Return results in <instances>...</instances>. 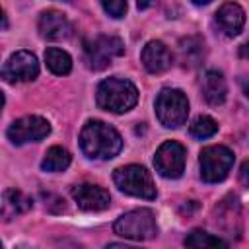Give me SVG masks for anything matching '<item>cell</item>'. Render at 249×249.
<instances>
[{"label":"cell","instance_id":"cell-27","mask_svg":"<svg viewBox=\"0 0 249 249\" xmlns=\"http://www.w3.org/2000/svg\"><path fill=\"white\" fill-rule=\"evenodd\" d=\"M0 247H2V241H0Z\"/></svg>","mask_w":249,"mask_h":249},{"label":"cell","instance_id":"cell-11","mask_svg":"<svg viewBox=\"0 0 249 249\" xmlns=\"http://www.w3.org/2000/svg\"><path fill=\"white\" fill-rule=\"evenodd\" d=\"M72 198L76 200V204L86 210V212H97V210H105L111 204V195L99 187V185H91V183H84V185H76L72 187Z\"/></svg>","mask_w":249,"mask_h":249},{"label":"cell","instance_id":"cell-19","mask_svg":"<svg viewBox=\"0 0 249 249\" xmlns=\"http://www.w3.org/2000/svg\"><path fill=\"white\" fill-rule=\"evenodd\" d=\"M68 165H70V154L62 146L49 148L47 154H45V158H43V161H41V169L43 171H51V173L64 171Z\"/></svg>","mask_w":249,"mask_h":249},{"label":"cell","instance_id":"cell-16","mask_svg":"<svg viewBox=\"0 0 249 249\" xmlns=\"http://www.w3.org/2000/svg\"><path fill=\"white\" fill-rule=\"evenodd\" d=\"M33 202L29 196H25L21 191L18 189H8L4 191V196H2V206H0V216L4 220H12L27 210H31Z\"/></svg>","mask_w":249,"mask_h":249},{"label":"cell","instance_id":"cell-22","mask_svg":"<svg viewBox=\"0 0 249 249\" xmlns=\"http://www.w3.org/2000/svg\"><path fill=\"white\" fill-rule=\"evenodd\" d=\"M99 2L111 18H123L126 14V0H99Z\"/></svg>","mask_w":249,"mask_h":249},{"label":"cell","instance_id":"cell-2","mask_svg":"<svg viewBox=\"0 0 249 249\" xmlns=\"http://www.w3.org/2000/svg\"><path fill=\"white\" fill-rule=\"evenodd\" d=\"M95 101L101 109L111 113H126L138 101V89L130 80L124 78H107L97 86Z\"/></svg>","mask_w":249,"mask_h":249},{"label":"cell","instance_id":"cell-24","mask_svg":"<svg viewBox=\"0 0 249 249\" xmlns=\"http://www.w3.org/2000/svg\"><path fill=\"white\" fill-rule=\"evenodd\" d=\"M4 25H6V18H4V12L0 8V27H4Z\"/></svg>","mask_w":249,"mask_h":249},{"label":"cell","instance_id":"cell-18","mask_svg":"<svg viewBox=\"0 0 249 249\" xmlns=\"http://www.w3.org/2000/svg\"><path fill=\"white\" fill-rule=\"evenodd\" d=\"M45 62H47V68L56 76H66L72 70L70 54L62 49H56V47H51L45 51Z\"/></svg>","mask_w":249,"mask_h":249},{"label":"cell","instance_id":"cell-25","mask_svg":"<svg viewBox=\"0 0 249 249\" xmlns=\"http://www.w3.org/2000/svg\"><path fill=\"white\" fill-rule=\"evenodd\" d=\"M2 107H4V93L0 91V111H2Z\"/></svg>","mask_w":249,"mask_h":249},{"label":"cell","instance_id":"cell-14","mask_svg":"<svg viewBox=\"0 0 249 249\" xmlns=\"http://www.w3.org/2000/svg\"><path fill=\"white\" fill-rule=\"evenodd\" d=\"M216 23H218L220 31H224L228 37H235L237 33H241V29L245 25V12L239 4L226 2L216 12Z\"/></svg>","mask_w":249,"mask_h":249},{"label":"cell","instance_id":"cell-4","mask_svg":"<svg viewBox=\"0 0 249 249\" xmlns=\"http://www.w3.org/2000/svg\"><path fill=\"white\" fill-rule=\"evenodd\" d=\"M113 181L123 193H126L130 196L154 200L156 195H158L150 171L146 167H142V165H134L132 163V165H123V167L115 169Z\"/></svg>","mask_w":249,"mask_h":249},{"label":"cell","instance_id":"cell-15","mask_svg":"<svg viewBox=\"0 0 249 249\" xmlns=\"http://www.w3.org/2000/svg\"><path fill=\"white\" fill-rule=\"evenodd\" d=\"M200 89H202V95L204 99L218 107L226 101V93H228V86H226V80L222 76V72L218 70H206L200 78Z\"/></svg>","mask_w":249,"mask_h":249},{"label":"cell","instance_id":"cell-10","mask_svg":"<svg viewBox=\"0 0 249 249\" xmlns=\"http://www.w3.org/2000/svg\"><path fill=\"white\" fill-rule=\"evenodd\" d=\"M49 132H51V124L47 119H43L39 115H27L10 124L8 138L12 144L21 146L27 142H39L45 136H49Z\"/></svg>","mask_w":249,"mask_h":249},{"label":"cell","instance_id":"cell-23","mask_svg":"<svg viewBox=\"0 0 249 249\" xmlns=\"http://www.w3.org/2000/svg\"><path fill=\"white\" fill-rule=\"evenodd\" d=\"M152 4H154V0H136L138 10H146V8H150Z\"/></svg>","mask_w":249,"mask_h":249},{"label":"cell","instance_id":"cell-6","mask_svg":"<svg viewBox=\"0 0 249 249\" xmlns=\"http://www.w3.org/2000/svg\"><path fill=\"white\" fill-rule=\"evenodd\" d=\"M124 53V45L119 37L113 35H97L84 43V54L86 62L91 70H103L107 68L113 58L121 56Z\"/></svg>","mask_w":249,"mask_h":249},{"label":"cell","instance_id":"cell-20","mask_svg":"<svg viewBox=\"0 0 249 249\" xmlns=\"http://www.w3.org/2000/svg\"><path fill=\"white\" fill-rule=\"evenodd\" d=\"M185 245L187 247H196V249H206V247H228V243L212 233H206L202 230H193L187 237H185Z\"/></svg>","mask_w":249,"mask_h":249},{"label":"cell","instance_id":"cell-9","mask_svg":"<svg viewBox=\"0 0 249 249\" xmlns=\"http://www.w3.org/2000/svg\"><path fill=\"white\" fill-rule=\"evenodd\" d=\"M185 160H187L185 148L175 140H167L158 148L154 156V165L161 177L177 179L185 171Z\"/></svg>","mask_w":249,"mask_h":249},{"label":"cell","instance_id":"cell-26","mask_svg":"<svg viewBox=\"0 0 249 249\" xmlns=\"http://www.w3.org/2000/svg\"><path fill=\"white\" fill-rule=\"evenodd\" d=\"M193 2H195V4H208L210 0H193Z\"/></svg>","mask_w":249,"mask_h":249},{"label":"cell","instance_id":"cell-3","mask_svg":"<svg viewBox=\"0 0 249 249\" xmlns=\"http://www.w3.org/2000/svg\"><path fill=\"white\" fill-rule=\"evenodd\" d=\"M113 230L117 235H121L124 239L146 241V239L156 237L158 224H156V216L152 210L136 208V210H130V212L119 216L117 222L113 224Z\"/></svg>","mask_w":249,"mask_h":249},{"label":"cell","instance_id":"cell-8","mask_svg":"<svg viewBox=\"0 0 249 249\" xmlns=\"http://www.w3.org/2000/svg\"><path fill=\"white\" fill-rule=\"evenodd\" d=\"M37 74H39V62H37V56L29 51L14 53L0 68V78L8 84L35 80Z\"/></svg>","mask_w":249,"mask_h":249},{"label":"cell","instance_id":"cell-7","mask_svg":"<svg viewBox=\"0 0 249 249\" xmlns=\"http://www.w3.org/2000/svg\"><path fill=\"white\" fill-rule=\"evenodd\" d=\"M233 165V152L226 146H206L200 152V177L206 183H220Z\"/></svg>","mask_w":249,"mask_h":249},{"label":"cell","instance_id":"cell-1","mask_svg":"<svg viewBox=\"0 0 249 249\" xmlns=\"http://www.w3.org/2000/svg\"><path fill=\"white\" fill-rule=\"evenodd\" d=\"M80 148L88 158L111 160L121 152L123 138L113 126L101 121H88L80 132Z\"/></svg>","mask_w":249,"mask_h":249},{"label":"cell","instance_id":"cell-12","mask_svg":"<svg viewBox=\"0 0 249 249\" xmlns=\"http://www.w3.org/2000/svg\"><path fill=\"white\" fill-rule=\"evenodd\" d=\"M39 33L49 41H60L72 35V23L58 10H47L39 16Z\"/></svg>","mask_w":249,"mask_h":249},{"label":"cell","instance_id":"cell-17","mask_svg":"<svg viewBox=\"0 0 249 249\" xmlns=\"http://www.w3.org/2000/svg\"><path fill=\"white\" fill-rule=\"evenodd\" d=\"M204 43L198 37H187L179 43V60L185 68H195L202 62Z\"/></svg>","mask_w":249,"mask_h":249},{"label":"cell","instance_id":"cell-21","mask_svg":"<svg viewBox=\"0 0 249 249\" xmlns=\"http://www.w3.org/2000/svg\"><path fill=\"white\" fill-rule=\"evenodd\" d=\"M218 132V123L208 117V115H202V117H196L191 124V134L198 140H204V138H210Z\"/></svg>","mask_w":249,"mask_h":249},{"label":"cell","instance_id":"cell-13","mask_svg":"<svg viewBox=\"0 0 249 249\" xmlns=\"http://www.w3.org/2000/svg\"><path fill=\"white\" fill-rule=\"evenodd\" d=\"M140 58H142L144 68L150 74H161L169 70L173 64V54L161 41H148L146 47L142 49Z\"/></svg>","mask_w":249,"mask_h":249},{"label":"cell","instance_id":"cell-5","mask_svg":"<svg viewBox=\"0 0 249 249\" xmlns=\"http://www.w3.org/2000/svg\"><path fill=\"white\" fill-rule=\"evenodd\" d=\"M156 115L160 123L167 128H177L187 123L189 117V101L181 89L165 88L158 93L156 99Z\"/></svg>","mask_w":249,"mask_h":249}]
</instances>
